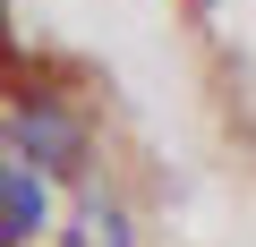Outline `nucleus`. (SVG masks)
<instances>
[{"label":"nucleus","mask_w":256,"mask_h":247,"mask_svg":"<svg viewBox=\"0 0 256 247\" xmlns=\"http://www.w3.org/2000/svg\"><path fill=\"white\" fill-rule=\"evenodd\" d=\"M0 154H18V162L43 171L52 188H86V179H102V128H94L86 94H68L60 77L0 85Z\"/></svg>","instance_id":"obj_1"},{"label":"nucleus","mask_w":256,"mask_h":247,"mask_svg":"<svg viewBox=\"0 0 256 247\" xmlns=\"http://www.w3.org/2000/svg\"><path fill=\"white\" fill-rule=\"evenodd\" d=\"M43 230H52V179L0 154V247H34Z\"/></svg>","instance_id":"obj_2"},{"label":"nucleus","mask_w":256,"mask_h":247,"mask_svg":"<svg viewBox=\"0 0 256 247\" xmlns=\"http://www.w3.org/2000/svg\"><path fill=\"white\" fill-rule=\"evenodd\" d=\"M68 247H137V213L111 179L68 188Z\"/></svg>","instance_id":"obj_3"}]
</instances>
